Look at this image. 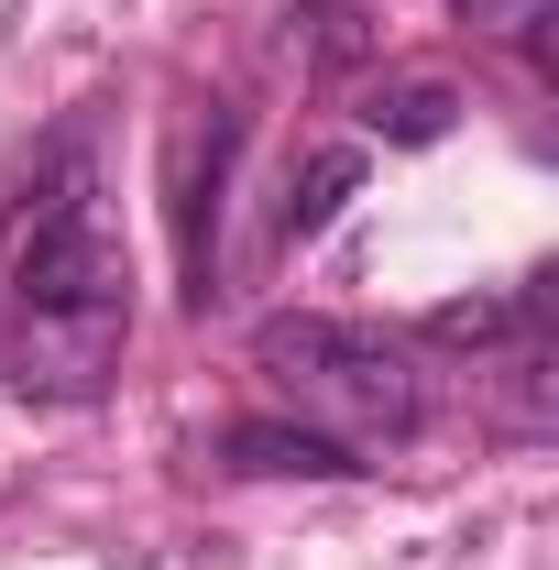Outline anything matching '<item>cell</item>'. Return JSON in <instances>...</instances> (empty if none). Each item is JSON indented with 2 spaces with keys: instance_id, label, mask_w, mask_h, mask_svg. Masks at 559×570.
Returning a JSON list of instances; mask_svg holds the SVG:
<instances>
[{
  "instance_id": "cell-1",
  "label": "cell",
  "mask_w": 559,
  "mask_h": 570,
  "mask_svg": "<svg viewBox=\"0 0 559 570\" xmlns=\"http://www.w3.org/2000/svg\"><path fill=\"white\" fill-rule=\"evenodd\" d=\"M121 352H133V253L110 230L99 132L67 121L0 230V373L45 406H88L110 395Z\"/></svg>"
},
{
  "instance_id": "cell-2",
  "label": "cell",
  "mask_w": 559,
  "mask_h": 570,
  "mask_svg": "<svg viewBox=\"0 0 559 570\" xmlns=\"http://www.w3.org/2000/svg\"><path fill=\"white\" fill-rule=\"evenodd\" d=\"M253 373L275 384L285 406H307L318 439H341L351 461L362 450H406L428 428V373L406 341L362 330V318H275L253 341Z\"/></svg>"
},
{
  "instance_id": "cell-3",
  "label": "cell",
  "mask_w": 559,
  "mask_h": 570,
  "mask_svg": "<svg viewBox=\"0 0 559 570\" xmlns=\"http://www.w3.org/2000/svg\"><path fill=\"white\" fill-rule=\"evenodd\" d=\"M538 318H549V296L516 285V296H483V307H439L428 341H450V352H538Z\"/></svg>"
},
{
  "instance_id": "cell-4",
  "label": "cell",
  "mask_w": 559,
  "mask_h": 570,
  "mask_svg": "<svg viewBox=\"0 0 559 570\" xmlns=\"http://www.w3.org/2000/svg\"><path fill=\"white\" fill-rule=\"evenodd\" d=\"M219 450H231V472H307V483H341V472H362L341 439H318V428H231Z\"/></svg>"
},
{
  "instance_id": "cell-5",
  "label": "cell",
  "mask_w": 559,
  "mask_h": 570,
  "mask_svg": "<svg viewBox=\"0 0 559 570\" xmlns=\"http://www.w3.org/2000/svg\"><path fill=\"white\" fill-rule=\"evenodd\" d=\"M351 187H362V142H330V154H307V176L285 187V209H275V242H318V230L341 219Z\"/></svg>"
},
{
  "instance_id": "cell-6",
  "label": "cell",
  "mask_w": 559,
  "mask_h": 570,
  "mask_svg": "<svg viewBox=\"0 0 559 570\" xmlns=\"http://www.w3.org/2000/svg\"><path fill=\"white\" fill-rule=\"evenodd\" d=\"M450 110H461V99H450L439 77H395V88L362 99V132H373V142H439V132H450Z\"/></svg>"
},
{
  "instance_id": "cell-7",
  "label": "cell",
  "mask_w": 559,
  "mask_h": 570,
  "mask_svg": "<svg viewBox=\"0 0 559 570\" xmlns=\"http://www.w3.org/2000/svg\"><path fill=\"white\" fill-rule=\"evenodd\" d=\"M549 11H559V0H461V22L493 33V45H516L527 67H549Z\"/></svg>"
}]
</instances>
